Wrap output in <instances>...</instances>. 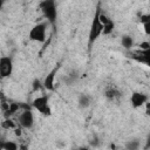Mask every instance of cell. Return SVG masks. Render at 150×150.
<instances>
[{
  "mask_svg": "<svg viewBox=\"0 0 150 150\" xmlns=\"http://www.w3.org/2000/svg\"><path fill=\"white\" fill-rule=\"evenodd\" d=\"M43 16L48 20V22L55 27L56 23V16H57V12H56V5H55V0H42L39 5Z\"/></svg>",
  "mask_w": 150,
  "mask_h": 150,
  "instance_id": "6da1fadb",
  "label": "cell"
},
{
  "mask_svg": "<svg viewBox=\"0 0 150 150\" xmlns=\"http://www.w3.org/2000/svg\"><path fill=\"white\" fill-rule=\"evenodd\" d=\"M100 12H101V8L97 7L90 25V29H89V38H88L89 46H91L98 39V36L102 34V30H103V25L100 21Z\"/></svg>",
  "mask_w": 150,
  "mask_h": 150,
  "instance_id": "7a4b0ae2",
  "label": "cell"
},
{
  "mask_svg": "<svg viewBox=\"0 0 150 150\" xmlns=\"http://www.w3.org/2000/svg\"><path fill=\"white\" fill-rule=\"evenodd\" d=\"M32 107L45 116H49L52 114V109L49 105V97L47 95H41L34 98L32 102Z\"/></svg>",
  "mask_w": 150,
  "mask_h": 150,
  "instance_id": "3957f363",
  "label": "cell"
},
{
  "mask_svg": "<svg viewBox=\"0 0 150 150\" xmlns=\"http://www.w3.org/2000/svg\"><path fill=\"white\" fill-rule=\"evenodd\" d=\"M46 29L47 26L45 22H40L34 25L29 33H28V38L30 41H35V42H45L46 40Z\"/></svg>",
  "mask_w": 150,
  "mask_h": 150,
  "instance_id": "277c9868",
  "label": "cell"
},
{
  "mask_svg": "<svg viewBox=\"0 0 150 150\" xmlns=\"http://www.w3.org/2000/svg\"><path fill=\"white\" fill-rule=\"evenodd\" d=\"M13 73V61L9 56L0 57V77L6 79L9 77Z\"/></svg>",
  "mask_w": 150,
  "mask_h": 150,
  "instance_id": "5b68a950",
  "label": "cell"
},
{
  "mask_svg": "<svg viewBox=\"0 0 150 150\" xmlns=\"http://www.w3.org/2000/svg\"><path fill=\"white\" fill-rule=\"evenodd\" d=\"M129 57H131L132 60L137 61V62H141V63H144L146 66H149L150 63V49H139V50H135V52H130L129 53Z\"/></svg>",
  "mask_w": 150,
  "mask_h": 150,
  "instance_id": "8992f818",
  "label": "cell"
},
{
  "mask_svg": "<svg viewBox=\"0 0 150 150\" xmlns=\"http://www.w3.org/2000/svg\"><path fill=\"white\" fill-rule=\"evenodd\" d=\"M19 124L25 129H30L34 124V116L29 109H25L19 115Z\"/></svg>",
  "mask_w": 150,
  "mask_h": 150,
  "instance_id": "52a82bcc",
  "label": "cell"
},
{
  "mask_svg": "<svg viewBox=\"0 0 150 150\" xmlns=\"http://www.w3.org/2000/svg\"><path fill=\"white\" fill-rule=\"evenodd\" d=\"M148 102V95L141 91H134L130 96V103L132 105V108L137 109L141 108L142 105H144Z\"/></svg>",
  "mask_w": 150,
  "mask_h": 150,
  "instance_id": "ba28073f",
  "label": "cell"
},
{
  "mask_svg": "<svg viewBox=\"0 0 150 150\" xmlns=\"http://www.w3.org/2000/svg\"><path fill=\"white\" fill-rule=\"evenodd\" d=\"M57 70H59V66L54 67V68L47 74V76L45 77V80H43V82H42V86H43L45 89H47V90H49V91L54 90V88H55V76H56Z\"/></svg>",
  "mask_w": 150,
  "mask_h": 150,
  "instance_id": "9c48e42d",
  "label": "cell"
},
{
  "mask_svg": "<svg viewBox=\"0 0 150 150\" xmlns=\"http://www.w3.org/2000/svg\"><path fill=\"white\" fill-rule=\"evenodd\" d=\"M100 21L103 25V30H102L103 35H109L110 33H112V30L115 28V23H114V21L111 19H109L102 12H100Z\"/></svg>",
  "mask_w": 150,
  "mask_h": 150,
  "instance_id": "30bf717a",
  "label": "cell"
},
{
  "mask_svg": "<svg viewBox=\"0 0 150 150\" xmlns=\"http://www.w3.org/2000/svg\"><path fill=\"white\" fill-rule=\"evenodd\" d=\"M121 43H122V46H123L127 50H131V48H132V46H134V40H132L131 36L124 35V36H122V39H121Z\"/></svg>",
  "mask_w": 150,
  "mask_h": 150,
  "instance_id": "8fae6325",
  "label": "cell"
},
{
  "mask_svg": "<svg viewBox=\"0 0 150 150\" xmlns=\"http://www.w3.org/2000/svg\"><path fill=\"white\" fill-rule=\"evenodd\" d=\"M77 103H79V105H80L81 108H87V107H89V104H90V98H89L88 95L82 94V95H80Z\"/></svg>",
  "mask_w": 150,
  "mask_h": 150,
  "instance_id": "7c38bea8",
  "label": "cell"
},
{
  "mask_svg": "<svg viewBox=\"0 0 150 150\" xmlns=\"http://www.w3.org/2000/svg\"><path fill=\"white\" fill-rule=\"evenodd\" d=\"M120 91L116 89V88H109L107 91H105V97L108 100H115L117 97H120Z\"/></svg>",
  "mask_w": 150,
  "mask_h": 150,
  "instance_id": "4fadbf2b",
  "label": "cell"
},
{
  "mask_svg": "<svg viewBox=\"0 0 150 150\" xmlns=\"http://www.w3.org/2000/svg\"><path fill=\"white\" fill-rule=\"evenodd\" d=\"M0 149H6V150H16V149H18V145H16L15 143H13V142L7 141V142H4V143H1V144H0Z\"/></svg>",
  "mask_w": 150,
  "mask_h": 150,
  "instance_id": "5bb4252c",
  "label": "cell"
},
{
  "mask_svg": "<svg viewBox=\"0 0 150 150\" xmlns=\"http://www.w3.org/2000/svg\"><path fill=\"white\" fill-rule=\"evenodd\" d=\"M1 127L4 128V129H15V123L12 121V120H9L8 117H6V120L1 123Z\"/></svg>",
  "mask_w": 150,
  "mask_h": 150,
  "instance_id": "9a60e30c",
  "label": "cell"
},
{
  "mask_svg": "<svg viewBox=\"0 0 150 150\" xmlns=\"http://www.w3.org/2000/svg\"><path fill=\"white\" fill-rule=\"evenodd\" d=\"M127 148L128 149H131V150H136L138 148V142H135V141H131L127 144Z\"/></svg>",
  "mask_w": 150,
  "mask_h": 150,
  "instance_id": "2e32d148",
  "label": "cell"
},
{
  "mask_svg": "<svg viewBox=\"0 0 150 150\" xmlns=\"http://www.w3.org/2000/svg\"><path fill=\"white\" fill-rule=\"evenodd\" d=\"M142 25H143V27H144V32H145V34L149 35V34H150V21L143 22Z\"/></svg>",
  "mask_w": 150,
  "mask_h": 150,
  "instance_id": "e0dca14e",
  "label": "cell"
},
{
  "mask_svg": "<svg viewBox=\"0 0 150 150\" xmlns=\"http://www.w3.org/2000/svg\"><path fill=\"white\" fill-rule=\"evenodd\" d=\"M139 48L141 49H150V45H149V42H142L141 45H139Z\"/></svg>",
  "mask_w": 150,
  "mask_h": 150,
  "instance_id": "ac0fdd59",
  "label": "cell"
},
{
  "mask_svg": "<svg viewBox=\"0 0 150 150\" xmlns=\"http://www.w3.org/2000/svg\"><path fill=\"white\" fill-rule=\"evenodd\" d=\"M40 84H41V82H40L39 80H35V81H34V84H33L34 90H38V89L40 88Z\"/></svg>",
  "mask_w": 150,
  "mask_h": 150,
  "instance_id": "d6986e66",
  "label": "cell"
},
{
  "mask_svg": "<svg viewBox=\"0 0 150 150\" xmlns=\"http://www.w3.org/2000/svg\"><path fill=\"white\" fill-rule=\"evenodd\" d=\"M15 135L16 136H20L21 135V129H15Z\"/></svg>",
  "mask_w": 150,
  "mask_h": 150,
  "instance_id": "ffe728a7",
  "label": "cell"
},
{
  "mask_svg": "<svg viewBox=\"0 0 150 150\" xmlns=\"http://www.w3.org/2000/svg\"><path fill=\"white\" fill-rule=\"evenodd\" d=\"M4 100H5V95L2 91H0V101H4Z\"/></svg>",
  "mask_w": 150,
  "mask_h": 150,
  "instance_id": "44dd1931",
  "label": "cell"
},
{
  "mask_svg": "<svg viewBox=\"0 0 150 150\" xmlns=\"http://www.w3.org/2000/svg\"><path fill=\"white\" fill-rule=\"evenodd\" d=\"M2 5H4V0H0V11L2 9Z\"/></svg>",
  "mask_w": 150,
  "mask_h": 150,
  "instance_id": "7402d4cb",
  "label": "cell"
}]
</instances>
